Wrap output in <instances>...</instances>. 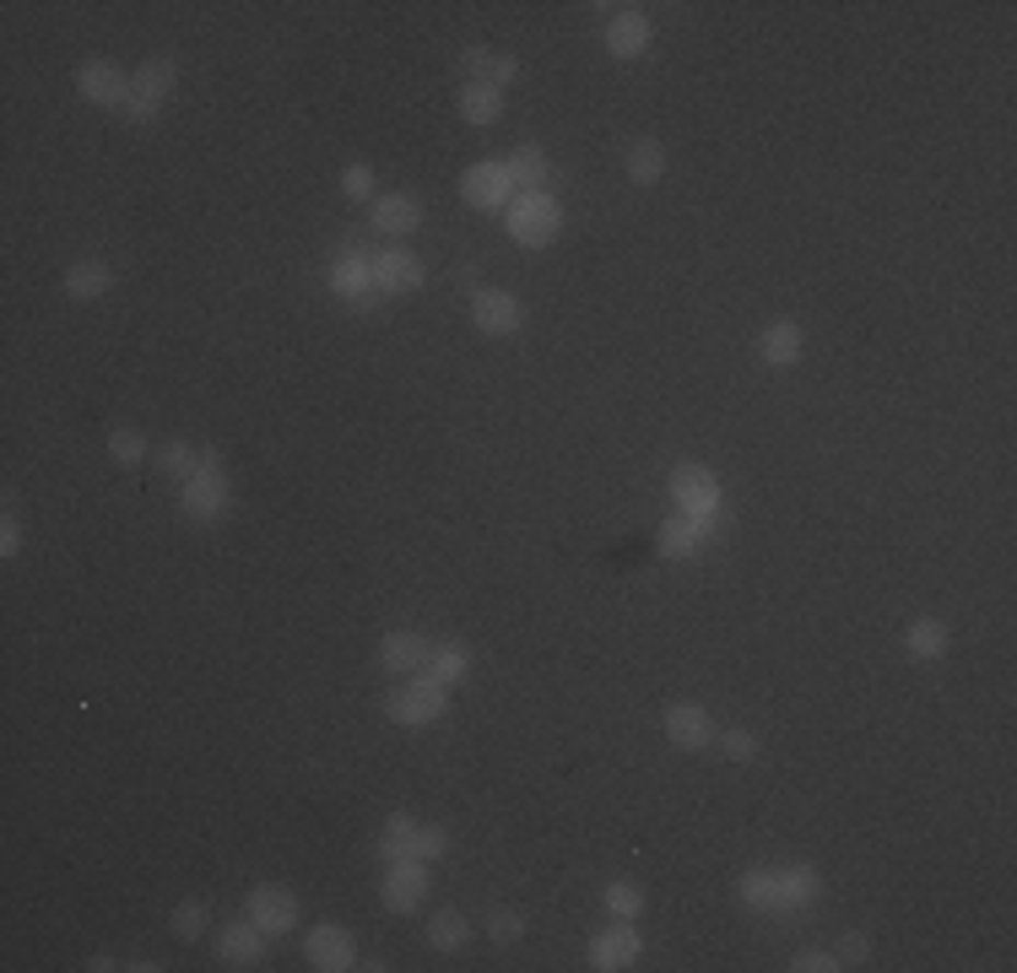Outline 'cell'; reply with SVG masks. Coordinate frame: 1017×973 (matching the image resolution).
Segmentation results:
<instances>
[{"label":"cell","mask_w":1017,"mask_h":973,"mask_svg":"<svg viewBox=\"0 0 1017 973\" xmlns=\"http://www.w3.org/2000/svg\"><path fill=\"white\" fill-rule=\"evenodd\" d=\"M412 287H423V260H417V255H406V250L379 255V266H373V292H412Z\"/></svg>","instance_id":"obj_13"},{"label":"cell","mask_w":1017,"mask_h":973,"mask_svg":"<svg viewBox=\"0 0 1017 973\" xmlns=\"http://www.w3.org/2000/svg\"><path fill=\"white\" fill-rule=\"evenodd\" d=\"M741 897L752 908H779V877L774 871H747L741 877Z\"/></svg>","instance_id":"obj_27"},{"label":"cell","mask_w":1017,"mask_h":973,"mask_svg":"<svg viewBox=\"0 0 1017 973\" xmlns=\"http://www.w3.org/2000/svg\"><path fill=\"white\" fill-rule=\"evenodd\" d=\"M82 97L97 108H119V103H130V77H119V66H108V60H93V66H82Z\"/></svg>","instance_id":"obj_9"},{"label":"cell","mask_w":1017,"mask_h":973,"mask_svg":"<svg viewBox=\"0 0 1017 973\" xmlns=\"http://www.w3.org/2000/svg\"><path fill=\"white\" fill-rule=\"evenodd\" d=\"M498 114H504V97H498L493 88H476V82H471V88L461 92V119L465 125H498Z\"/></svg>","instance_id":"obj_23"},{"label":"cell","mask_w":1017,"mask_h":973,"mask_svg":"<svg viewBox=\"0 0 1017 973\" xmlns=\"http://www.w3.org/2000/svg\"><path fill=\"white\" fill-rule=\"evenodd\" d=\"M693 546H698V520H687V514L671 520V525L660 531V552H666V557H687Z\"/></svg>","instance_id":"obj_29"},{"label":"cell","mask_w":1017,"mask_h":973,"mask_svg":"<svg viewBox=\"0 0 1017 973\" xmlns=\"http://www.w3.org/2000/svg\"><path fill=\"white\" fill-rule=\"evenodd\" d=\"M818 892H823V882H818V871L796 866V871H785V877H779V908H790V903H812Z\"/></svg>","instance_id":"obj_26"},{"label":"cell","mask_w":1017,"mask_h":973,"mask_svg":"<svg viewBox=\"0 0 1017 973\" xmlns=\"http://www.w3.org/2000/svg\"><path fill=\"white\" fill-rule=\"evenodd\" d=\"M342 189H347L353 200H369V189H373V169H369V163H353V169L342 174Z\"/></svg>","instance_id":"obj_38"},{"label":"cell","mask_w":1017,"mask_h":973,"mask_svg":"<svg viewBox=\"0 0 1017 973\" xmlns=\"http://www.w3.org/2000/svg\"><path fill=\"white\" fill-rule=\"evenodd\" d=\"M557 222H563V211H557L553 200L536 189V195H520L515 200V211H509V233L525 244V250H542V244H553L557 239Z\"/></svg>","instance_id":"obj_1"},{"label":"cell","mask_w":1017,"mask_h":973,"mask_svg":"<svg viewBox=\"0 0 1017 973\" xmlns=\"http://www.w3.org/2000/svg\"><path fill=\"white\" fill-rule=\"evenodd\" d=\"M428 941H434L439 952H461L465 941H471V925H465L455 908H444V914H434V919H428Z\"/></svg>","instance_id":"obj_24"},{"label":"cell","mask_w":1017,"mask_h":973,"mask_svg":"<svg viewBox=\"0 0 1017 973\" xmlns=\"http://www.w3.org/2000/svg\"><path fill=\"white\" fill-rule=\"evenodd\" d=\"M671 493H677V503H682L687 514H698V520H709L715 503H720L715 476H709L704 465H677V471H671Z\"/></svg>","instance_id":"obj_7"},{"label":"cell","mask_w":1017,"mask_h":973,"mask_svg":"<svg viewBox=\"0 0 1017 973\" xmlns=\"http://www.w3.org/2000/svg\"><path fill=\"white\" fill-rule=\"evenodd\" d=\"M450 849V833L444 827H417V860H434Z\"/></svg>","instance_id":"obj_39"},{"label":"cell","mask_w":1017,"mask_h":973,"mask_svg":"<svg viewBox=\"0 0 1017 973\" xmlns=\"http://www.w3.org/2000/svg\"><path fill=\"white\" fill-rule=\"evenodd\" d=\"M266 936H281V930H292L298 925V897L292 892H281V887H255L250 892V908H244Z\"/></svg>","instance_id":"obj_6"},{"label":"cell","mask_w":1017,"mask_h":973,"mask_svg":"<svg viewBox=\"0 0 1017 973\" xmlns=\"http://www.w3.org/2000/svg\"><path fill=\"white\" fill-rule=\"evenodd\" d=\"M222 958H228L233 969H250V963H261V958H266V930H261L255 919H239V925H228V930H222Z\"/></svg>","instance_id":"obj_14"},{"label":"cell","mask_w":1017,"mask_h":973,"mask_svg":"<svg viewBox=\"0 0 1017 973\" xmlns=\"http://www.w3.org/2000/svg\"><path fill=\"white\" fill-rule=\"evenodd\" d=\"M720 752H726L731 763H752V757H758V741H752L747 730H726V741H720Z\"/></svg>","instance_id":"obj_37"},{"label":"cell","mask_w":1017,"mask_h":973,"mask_svg":"<svg viewBox=\"0 0 1017 973\" xmlns=\"http://www.w3.org/2000/svg\"><path fill=\"white\" fill-rule=\"evenodd\" d=\"M309 963H314L320 973L358 969V963H353V936H347V930H336V925H320V930H309Z\"/></svg>","instance_id":"obj_10"},{"label":"cell","mask_w":1017,"mask_h":973,"mask_svg":"<svg viewBox=\"0 0 1017 973\" xmlns=\"http://www.w3.org/2000/svg\"><path fill=\"white\" fill-rule=\"evenodd\" d=\"M790 969H796V973H833V969H844V963H839V958H829V952H801Z\"/></svg>","instance_id":"obj_40"},{"label":"cell","mask_w":1017,"mask_h":973,"mask_svg":"<svg viewBox=\"0 0 1017 973\" xmlns=\"http://www.w3.org/2000/svg\"><path fill=\"white\" fill-rule=\"evenodd\" d=\"M174 936H180V941H200V936H206V903H200V897H185V903L174 908Z\"/></svg>","instance_id":"obj_31"},{"label":"cell","mask_w":1017,"mask_h":973,"mask_svg":"<svg viewBox=\"0 0 1017 973\" xmlns=\"http://www.w3.org/2000/svg\"><path fill=\"white\" fill-rule=\"evenodd\" d=\"M222 509H228V487H222L217 454L206 449V454H200V471L185 482V514L189 520H217Z\"/></svg>","instance_id":"obj_2"},{"label":"cell","mask_w":1017,"mask_h":973,"mask_svg":"<svg viewBox=\"0 0 1017 973\" xmlns=\"http://www.w3.org/2000/svg\"><path fill=\"white\" fill-rule=\"evenodd\" d=\"M108 454H114L119 465H136V460L147 454V443H141L136 428H114V433H108Z\"/></svg>","instance_id":"obj_33"},{"label":"cell","mask_w":1017,"mask_h":973,"mask_svg":"<svg viewBox=\"0 0 1017 973\" xmlns=\"http://www.w3.org/2000/svg\"><path fill=\"white\" fill-rule=\"evenodd\" d=\"M504 169H509V178H515V184H525L531 195H536V184H547V158H542L536 147H520V152H515Z\"/></svg>","instance_id":"obj_25"},{"label":"cell","mask_w":1017,"mask_h":973,"mask_svg":"<svg viewBox=\"0 0 1017 973\" xmlns=\"http://www.w3.org/2000/svg\"><path fill=\"white\" fill-rule=\"evenodd\" d=\"M174 92V60H147L136 77H130V114L136 119H152L158 108H163V97Z\"/></svg>","instance_id":"obj_4"},{"label":"cell","mask_w":1017,"mask_h":973,"mask_svg":"<svg viewBox=\"0 0 1017 973\" xmlns=\"http://www.w3.org/2000/svg\"><path fill=\"white\" fill-rule=\"evenodd\" d=\"M941 649H947V627H941V622H915V627H910V655L931 660V655H941Z\"/></svg>","instance_id":"obj_32"},{"label":"cell","mask_w":1017,"mask_h":973,"mask_svg":"<svg viewBox=\"0 0 1017 973\" xmlns=\"http://www.w3.org/2000/svg\"><path fill=\"white\" fill-rule=\"evenodd\" d=\"M509 189H515V178H509V169H504V163H476V169L465 174V200H471V206H482V211L504 206V200H509Z\"/></svg>","instance_id":"obj_11"},{"label":"cell","mask_w":1017,"mask_h":973,"mask_svg":"<svg viewBox=\"0 0 1017 973\" xmlns=\"http://www.w3.org/2000/svg\"><path fill=\"white\" fill-rule=\"evenodd\" d=\"M801 341H807V336H801V325H768V331L758 336V352L768 357L774 368H785V362H796V357H801Z\"/></svg>","instance_id":"obj_21"},{"label":"cell","mask_w":1017,"mask_h":973,"mask_svg":"<svg viewBox=\"0 0 1017 973\" xmlns=\"http://www.w3.org/2000/svg\"><path fill=\"white\" fill-rule=\"evenodd\" d=\"M465 71L476 77V88H509L515 82V60L509 55H493V49H465Z\"/></svg>","instance_id":"obj_19"},{"label":"cell","mask_w":1017,"mask_h":973,"mask_svg":"<svg viewBox=\"0 0 1017 973\" xmlns=\"http://www.w3.org/2000/svg\"><path fill=\"white\" fill-rule=\"evenodd\" d=\"M666 735H671L677 746H687V752H693V746H704V741H709V714H704L698 704H671V708H666Z\"/></svg>","instance_id":"obj_17"},{"label":"cell","mask_w":1017,"mask_h":973,"mask_svg":"<svg viewBox=\"0 0 1017 973\" xmlns=\"http://www.w3.org/2000/svg\"><path fill=\"white\" fill-rule=\"evenodd\" d=\"M434 660V644L423 638V633H390L384 644H379V665L384 671H417V665H428Z\"/></svg>","instance_id":"obj_12"},{"label":"cell","mask_w":1017,"mask_h":973,"mask_svg":"<svg viewBox=\"0 0 1017 973\" xmlns=\"http://www.w3.org/2000/svg\"><path fill=\"white\" fill-rule=\"evenodd\" d=\"M0 531H5V535H0V552H5V557H11V552H16V546H22V535H16V520H5V525H0Z\"/></svg>","instance_id":"obj_42"},{"label":"cell","mask_w":1017,"mask_h":973,"mask_svg":"<svg viewBox=\"0 0 1017 973\" xmlns=\"http://www.w3.org/2000/svg\"><path fill=\"white\" fill-rule=\"evenodd\" d=\"M163 471H169L174 482H189V476L200 471V460L189 454V443H163Z\"/></svg>","instance_id":"obj_34"},{"label":"cell","mask_w":1017,"mask_h":973,"mask_svg":"<svg viewBox=\"0 0 1017 973\" xmlns=\"http://www.w3.org/2000/svg\"><path fill=\"white\" fill-rule=\"evenodd\" d=\"M606 908H612V914H623V919H634V914L645 908V897H639V887L617 882V887H606Z\"/></svg>","instance_id":"obj_36"},{"label":"cell","mask_w":1017,"mask_h":973,"mask_svg":"<svg viewBox=\"0 0 1017 973\" xmlns=\"http://www.w3.org/2000/svg\"><path fill=\"white\" fill-rule=\"evenodd\" d=\"M465 671H471V655L455 649V644H450V649H434V660H428V676H434L439 687H444V682H461Z\"/></svg>","instance_id":"obj_28"},{"label":"cell","mask_w":1017,"mask_h":973,"mask_svg":"<svg viewBox=\"0 0 1017 973\" xmlns=\"http://www.w3.org/2000/svg\"><path fill=\"white\" fill-rule=\"evenodd\" d=\"M369 217H373L379 233H412V228L423 222V206H417L412 195H379Z\"/></svg>","instance_id":"obj_18"},{"label":"cell","mask_w":1017,"mask_h":973,"mask_svg":"<svg viewBox=\"0 0 1017 973\" xmlns=\"http://www.w3.org/2000/svg\"><path fill=\"white\" fill-rule=\"evenodd\" d=\"M660 169H666V152H660L655 141H639V147L628 152V174H634V184H655Z\"/></svg>","instance_id":"obj_30"},{"label":"cell","mask_w":1017,"mask_h":973,"mask_svg":"<svg viewBox=\"0 0 1017 973\" xmlns=\"http://www.w3.org/2000/svg\"><path fill=\"white\" fill-rule=\"evenodd\" d=\"M639 958V930L634 925H617V930H606V936H596V947H590V963L596 969H623V963H634Z\"/></svg>","instance_id":"obj_15"},{"label":"cell","mask_w":1017,"mask_h":973,"mask_svg":"<svg viewBox=\"0 0 1017 973\" xmlns=\"http://www.w3.org/2000/svg\"><path fill=\"white\" fill-rule=\"evenodd\" d=\"M471 320L487 331V336H509V331H520V298L515 292H498V287H482L476 298H471Z\"/></svg>","instance_id":"obj_5"},{"label":"cell","mask_w":1017,"mask_h":973,"mask_svg":"<svg viewBox=\"0 0 1017 973\" xmlns=\"http://www.w3.org/2000/svg\"><path fill=\"white\" fill-rule=\"evenodd\" d=\"M390 719L395 725H428V719H439L444 714V687L434 682V676H423V682H406V687H395L390 693Z\"/></svg>","instance_id":"obj_3"},{"label":"cell","mask_w":1017,"mask_h":973,"mask_svg":"<svg viewBox=\"0 0 1017 973\" xmlns=\"http://www.w3.org/2000/svg\"><path fill=\"white\" fill-rule=\"evenodd\" d=\"M487 936H493L498 947H509V941H520V936H525V919H520V914H509V908H498V914L487 919Z\"/></svg>","instance_id":"obj_35"},{"label":"cell","mask_w":1017,"mask_h":973,"mask_svg":"<svg viewBox=\"0 0 1017 973\" xmlns=\"http://www.w3.org/2000/svg\"><path fill=\"white\" fill-rule=\"evenodd\" d=\"M423 897H428V871H423V860H395L390 866V877H384V908H423Z\"/></svg>","instance_id":"obj_8"},{"label":"cell","mask_w":1017,"mask_h":973,"mask_svg":"<svg viewBox=\"0 0 1017 973\" xmlns=\"http://www.w3.org/2000/svg\"><path fill=\"white\" fill-rule=\"evenodd\" d=\"M645 44H649V16H645V11H623V16L606 27V49H612L617 60L645 55Z\"/></svg>","instance_id":"obj_16"},{"label":"cell","mask_w":1017,"mask_h":973,"mask_svg":"<svg viewBox=\"0 0 1017 973\" xmlns=\"http://www.w3.org/2000/svg\"><path fill=\"white\" fill-rule=\"evenodd\" d=\"M379 855L395 866V860H417V822L412 816H390L384 833H379Z\"/></svg>","instance_id":"obj_20"},{"label":"cell","mask_w":1017,"mask_h":973,"mask_svg":"<svg viewBox=\"0 0 1017 973\" xmlns=\"http://www.w3.org/2000/svg\"><path fill=\"white\" fill-rule=\"evenodd\" d=\"M114 287V276H108V266H97V260H82V266L66 270V292L77 298V303H93V298H103Z\"/></svg>","instance_id":"obj_22"},{"label":"cell","mask_w":1017,"mask_h":973,"mask_svg":"<svg viewBox=\"0 0 1017 973\" xmlns=\"http://www.w3.org/2000/svg\"><path fill=\"white\" fill-rule=\"evenodd\" d=\"M866 958H871V941H866V936H855V930H850V936H844V941H839V963H866Z\"/></svg>","instance_id":"obj_41"}]
</instances>
